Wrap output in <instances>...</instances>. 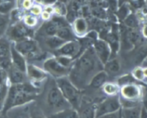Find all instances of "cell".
Instances as JSON below:
<instances>
[{
  "label": "cell",
  "instance_id": "obj_1",
  "mask_svg": "<svg viewBox=\"0 0 147 118\" xmlns=\"http://www.w3.org/2000/svg\"><path fill=\"white\" fill-rule=\"evenodd\" d=\"M103 65L95 53L93 47L82 53L70 70L69 80L78 89L86 86L88 81L102 70Z\"/></svg>",
  "mask_w": 147,
  "mask_h": 118
},
{
  "label": "cell",
  "instance_id": "obj_2",
  "mask_svg": "<svg viewBox=\"0 0 147 118\" xmlns=\"http://www.w3.org/2000/svg\"><path fill=\"white\" fill-rule=\"evenodd\" d=\"M37 93L36 88L27 83L11 85L7 94L1 114H6L11 108L29 103L36 97Z\"/></svg>",
  "mask_w": 147,
  "mask_h": 118
},
{
  "label": "cell",
  "instance_id": "obj_3",
  "mask_svg": "<svg viewBox=\"0 0 147 118\" xmlns=\"http://www.w3.org/2000/svg\"><path fill=\"white\" fill-rule=\"evenodd\" d=\"M56 84L60 89L63 97L70 104L72 108L74 109H78L81 103V94L80 90L76 88L66 76L57 79Z\"/></svg>",
  "mask_w": 147,
  "mask_h": 118
},
{
  "label": "cell",
  "instance_id": "obj_4",
  "mask_svg": "<svg viewBox=\"0 0 147 118\" xmlns=\"http://www.w3.org/2000/svg\"><path fill=\"white\" fill-rule=\"evenodd\" d=\"M46 101H47V106L50 107V109L55 112L54 114L72 108L70 104L63 97L57 84L55 86V85L52 86L49 89Z\"/></svg>",
  "mask_w": 147,
  "mask_h": 118
},
{
  "label": "cell",
  "instance_id": "obj_5",
  "mask_svg": "<svg viewBox=\"0 0 147 118\" xmlns=\"http://www.w3.org/2000/svg\"><path fill=\"white\" fill-rule=\"evenodd\" d=\"M14 48L23 56H27L30 59H38L42 57V53L39 50L37 43L31 38L24 39L14 43Z\"/></svg>",
  "mask_w": 147,
  "mask_h": 118
},
{
  "label": "cell",
  "instance_id": "obj_6",
  "mask_svg": "<svg viewBox=\"0 0 147 118\" xmlns=\"http://www.w3.org/2000/svg\"><path fill=\"white\" fill-rule=\"evenodd\" d=\"M121 106L119 95L109 96L96 106V118L118 112L121 109Z\"/></svg>",
  "mask_w": 147,
  "mask_h": 118
},
{
  "label": "cell",
  "instance_id": "obj_7",
  "mask_svg": "<svg viewBox=\"0 0 147 118\" xmlns=\"http://www.w3.org/2000/svg\"><path fill=\"white\" fill-rule=\"evenodd\" d=\"M32 34V30L23 23H16L11 26L7 31L9 38L15 42L30 38L33 35Z\"/></svg>",
  "mask_w": 147,
  "mask_h": 118
},
{
  "label": "cell",
  "instance_id": "obj_8",
  "mask_svg": "<svg viewBox=\"0 0 147 118\" xmlns=\"http://www.w3.org/2000/svg\"><path fill=\"white\" fill-rule=\"evenodd\" d=\"M43 67L46 71L57 79L65 77L70 73V69L62 66L55 58L47 59L44 63Z\"/></svg>",
  "mask_w": 147,
  "mask_h": 118
},
{
  "label": "cell",
  "instance_id": "obj_9",
  "mask_svg": "<svg viewBox=\"0 0 147 118\" xmlns=\"http://www.w3.org/2000/svg\"><path fill=\"white\" fill-rule=\"evenodd\" d=\"M57 56H66L74 60L80 56V45L79 40L67 42L59 49L56 50Z\"/></svg>",
  "mask_w": 147,
  "mask_h": 118
},
{
  "label": "cell",
  "instance_id": "obj_10",
  "mask_svg": "<svg viewBox=\"0 0 147 118\" xmlns=\"http://www.w3.org/2000/svg\"><path fill=\"white\" fill-rule=\"evenodd\" d=\"M93 48L98 58L104 66L109 61L111 56L110 46L104 40H97L93 43Z\"/></svg>",
  "mask_w": 147,
  "mask_h": 118
},
{
  "label": "cell",
  "instance_id": "obj_11",
  "mask_svg": "<svg viewBox=\"0 0 147 118\" xmlns=\"http://www.w3.org/2000/svg\"><path fill=\"white\" fill-rule=\"evenodd\" d=\"M121 94L124 100L138 102L139 98L142 96V89L134 83H129L122 86Z\"/></svg>",
  "mask_w": 147,
  "mask_h": 118
},
{
  "label": "cell",
  "instance_id": "obj_12",
  "mask_svg": "<svg viewBox=\"0 0 147 118\" xmlns=\"http://www.w3.org/2000/svg\"><path fill=\"white\" fill-rule=\"evenodd\" d=\"M10 58H11V65L22 73H26L27 64H26L25 59L22 55L20 54L14 48V43L10 45Z\"/></svg>",
  "mask_w": 147,
  "mask_h": 118
},
{
  "label": "cell",
  "instance_id": "obj_13",
  "mask_svg": "<svg viewBox=\"0 0 147 118\" xmlns=\"http://www.w3.org/2000/svg\"><path fill=\"white\" fill-rule=\"evenodd\" d=\"M5 115L8 118H30V105L24 104L11 108Z\"/></svg>",
  "mask_w": 147,
  "mask_h": 118
},
{
  "label": "cell",
  "instance_id": "obj_14",
  "mask_svg": "<svg viewBox=\"0 0 147 118\" xmlns=\"http://www.w3.org/2000/svg\"><path fill=\"white\" fill-rule=\"evenodd\" d=\"M96 105L85 102L80 104L78 108V118H96Z\"/></svg>",
  "mask_w": 147,
  "mask_h": 118
},
{
  "label": "cell",
  "instance_id": "obj_15",
  "mask_svg": "<svg viewBox=\"0 0 147 118\" xmlns=\"http://www.w3.org/2000/svg\"><path fill=\"white\" fill-rule=\"evenodd\" d=\"M8 76L11 85L21 84L25 83V73H22L11 65L8 69Z\"/></svg>",
  "mask_w": 147,
  "mask_h": 118
},
{
  "label": "cell",
  "instance_id": "obj_16",
  "mask_svg": "<svg viewBox=\"0 0 147 118\" xmlns=\"http://www.w3.org/2000/svg\"><path fill=\"white\" fill-rule=\"evenodd\" d=\"M26 73L28 77L33 81H41L46 76V73L41 69L38 68L37 66L33 65H28L27 66Z\"/></svg>",
  "mask_w": 147,
  "mask_h": 118
},
{
  "label": "cell",
  "instance_id": "obj_17",
  "mask_svg": "<svg viewBox=\"0 0 147 118\" xmlns=\"http://www.w3.org/2000/svg\"><path fill=\"white\" fill-rule=\"evenodd\" d=\"M107 79L108 74L104 71H101L92 78L90 82V86L93 89H99L106 83Z\"/></svg>",
  "mask_w": 147,
  "mask_h": 118
},
{
  "label": "cell",
  "instance_id": "obj_18",
  "mask_svg": "<svg viewBox=\"0 0 147 118\" xmlns=\"http://www.w3.org/2000/svg\"><path fill=\"white\" fill-rule=\"evenodd\" d=\"M56 36L61 40H64L66 43L76 40L74 33L70 27H62V28L58 29L56 33Z\"/></svg>",
  "mask_w": 147,
  "mask_h": 118
},
{
  "label": "cell",
  "instance_id": "obj_19",
  "mask_svg": "<svg viewBox=\"0 0 147 118\" xmlns=\"http://www.w3.org/2000/svg\"><path fill=\"white\" fill-rule=\"evenodd\" d=\"M74 32L77 35L84 36L86 34L88 24L86 20L82 17H78L74 21ZM74 33V34H75Z\"/></svg>",
  "mask_w": 147,
  "mask_h": 118
},
{
  "label": "cell",
  "instance_id": "obj_20",
  "mask_svg": "<svg viewBox=\"0 0 147 118\" xmlns=\"http://www.w3.org/2000/svg\"><path fill=\"white\" fill-rule=\"evenodd\" d=\"M142 106L131 108H123L121 109V118H140Z\"/></svg>",
  "mask_w": 147,
  "mask_h": 118
},
{
  "label": "cell",
  "instance_id": "obj_21",
  "mask_svg": "<svg viewBox=\"0 0 147 118\" xmlns=\"http://www.w3.org/2000/svg\"><path fill=\"white\" fill-rule=\"evenodd\" d=\"M105 71L107 74H115L117 73L120 71L121 64L118 59L114 58L109 60L106 64L104 65Z\"/></svg>",
  "mask_w": 147,
  "mask_h": 118
},
{
  "label": "cell",
  "instance_id": "obj_22",
  "mask_svg": "<svg viewBox=\"0 0 147 118\" xmlns=\"http://www.w3.org/2000/svg\"><path fill=\"white\" fill-rule=\"evenodd\" d=\"M65 43L66 42L57 37L56 35L47 37L45 39V43L47 44V45L50 48L53 49V50H57Z\"/></svg>",
  "mask_w": 147,
  "mask_h": 118
},
{
  "label": "cell",
  "instance_id": "obj_23",
  "mask_svg": "<svg viewBox=\"0 0 147 118\" xmlns=\"http://www.w3.org/2000/svg\"><path fill=\"white\" fill-rule=\"evenodd\" d=\"M10 56V44L7 40L0 38V57Z\"/></svg>",
  "mask_w": 147,
  "mask_h": 118
},
{
  "label": "cell",
  "instance_id": "obj_24",
  "mask_svg": "<svg viewBox=\"0 0 147 118\" xmlns=\"http://www.w3.org/2000/svg\"><path fill=\"white\" fill-rule=\"evenodd\" d=\"M103 86V92H104L106 94L109 95V96H115V95L118 94L119 86H118L117 85L112 83H106Z\"/></svg>",
  "mask_w": 147,
  "mask_h": 118
},
{
  "label": "cell",
  "instance_id": "obj_25",
  "mask_svg": "<svg viewBox=\"0 0 147 118\" xmlns=\"http://www.w3.org/2000/svg\"><path fill=\"white\" fill-rule=\"evenodd\" d=\"M57 30H58V28L56 26V24L52 21L48 22H47V24L44 25V31L48 37L56 35Z\"/></svg>",
  "mask_w": 147,
  "mask_h": 118
},
{
  "label": "cell",
  "instance_id": "obj_26",
  "mask_svg": "<svg viewBox=\"0 0 147 118\" xmlns=\"http://www.w3.org/2000/svg\"><path fill=\"white\" fill-rule=\"evenodd\" d=\"M124 23L130 29H135L139 24V21L135 14H129L124 20Z\"/></svg>",
  "mask_w": 147,
  "mask_h": 118
},
{
  "label": "cell",
  "instance_id": "obj_27",
  "mask_svg": "<svg viewBox=\"0 0 147 118\" xmlns=\"http://www.w3.org/2000/svg\"><path fill=\"white\" fill-rule=\"evenodd\" d=\"M15 2L14 1H0V14H7V13L11 11L14 7Z\"/></svg>",
  "mask_w": 147,
  "mask_h": 118
},
{
  "label": "cell",
  "instance_id": "obj_28",
  "mask_svg": "<svg viewBox=\"0 0 147 118\" xmlns=\"http://www.w3.org/2000/svg\"><path fill=\"white\" fill-rule=\"evenodd\" d=\"M9 22V17L7 14H0V33L2 35L5 33Z\"/></svg>",
  "mask_w": 147,
  "mask_h": 118
},
{
  "label": "cell",
  "instance_id": "obj_29",
  "mask_svg": "<svg viewBox=\"0 0 147 118\" xmlns=\"http://www.w3.org/2000/svg\"><path fill=\"white\" fill-rule=\"evenodd\" d=\"M30 118H46L42 112L35 105L30 106Z\"/></svg>",
  "mask_w": 147,
  "mask_h": 118
},
{
  "label": "cell",
  "instance_id": "obj_30",
  "mask_svg": "<svg viewBox=\"0 0 147 118\" xmlns=\"http://www.w3.org/2000/svg\"><path fill=\"white\" fill-rule=\"evenodd\" d=\"M55 58L59 63H60L62 66L67 68H70V66L73 64V60L70 58L66 57V56H57Z\"/></svg>",
  "mask_w": 147,
  "mask_h": 118
},
{
  "label": "cell",
  "instance_id": "obj_31",
  "mask_svg": "<svg viewBox=\"0 0 147 118\" xmlns=\"http://www.w3.org/2000/svg\"><path fill=\"white\" fill-rule=\"evenodd\" d=\"M24 24H25L27 27H34V25L37 24V19L36 18L35 16H33L32 14H28V15H26L24 18Z\"/></svg>",
  "mask_w": 147,
  "mask_h": 118
},
{
  "label": "cell",
  "instance_id": "obj_32",
  "mask_svg": "<svg viewBox=\"0 0 147 118\" xmlns=\"http://www.w3.org/2000/svg\"><path fill=\"white\" fill-rule=\"evenodd\" d=\"M129 8L126 5H123L121 7H120V9L118 11L117 14L118 17L121 19V20H124L127 17V16L129 15Z\"/></svg>",
  "mask_w": 147,
  "mask_h": 118
},
{
  "label": "cell",
  "instance_id": "obj_33",
  "mask_svg": "<svg viewBox=\"0 0 147 118\" xmlns=\"http://www.w3.org/2000/svg\"><path fill=\"white\" fill-rule=\"evenodd\" d=\"M92 14L95 16V17H98V18L103 19L106 17V12H105L104 10L103 9L102 7H96L95 8H93L92 9Z\"/></svg>",
  "mask_w": 147,
  "mask_h": 118
},
{
  "label": "cell",
  "instance_id": "obj_34",
  "mask_svg": "<svg viewBox=\"0 0 147 118\" xmlns=\"http://www.w3.org/2000/svg\"><path fill=\"white\" fill-rule=\"evenodd\" d=\"M134 76L137 80H143L146 76V72L142 68H137L134 72Z\"/></svg>",
  "mask_w": 147,
  "mask_h": 118
},
{
  "label": "cell",
  "instance_id": "obj_35",
  "mask_svg": "<svg viewBox=\"0 0 147 118\" xmlns=\"http://www.w3.org/2000/svg\"><path fill=\"white\" fill-rule=\"evenodd\" d=\"M30 11H31V14L33 16L39 15V14H41L42 12L41 7H40L39 5L32 6L31 10H30Z\"/></svg>",
  "mask_w": 147,
  "mask_h": 118
},
{
  "label": "cell",
  "instance_id": "obj_36",
  "mask_svg": "<svg viewBox=\"0 0 147 118\" xmlns=\"http://www.w3.org/2000/svg\"><path fill=\"white\" fill-rule=\"evenodd\" d=\"M99 118H121V109L118 112H114V113L109 114V115H104L103 117H100Z\"/></svg>",
  "mask_w": 147,
  "mask_h": 118
},
{
  "label": "cell",
  "instance_id": "obj_37",
  "mask_svg": "<svg viewBox=\"0 0 147 118\" xmlns=\"http://www.w3.org/2000/svg\"><path fill=\"white\" fill-rule=\"evenodd\" d=\"M140 118H147V113L145 105H142V109H141V113H140Z\"/></svg>",
  "mask_w": 147,
  "mask_h": 118
},
{
  "label": "cell",
  "instance_id": "obj_38",
  "mask_svg": "<svg viewBox=\"0 0 147 118\" xmlns=\"http://www.w3.org/2000/svg\"><path fill=\"white\" fill-rule=\"evenodd\" d=\"M22 7L26 9L31 8L32 7V1H24L22 2Z\"/></svg>",
  "mask_w": 147,
  "mask_h": 118
},
{
  "label": "cell",
  "instance_id": "obj_39",
  "mask_svg": "<svg viewBox=\"0 0 147 118\" xmlns=\"http://www.w3.org/2000/svg\"><path fill=\"white\" fill-rule=\"evenodd\" d=\"M42 18L44 19V20H48V19H50V14L47 13V12L44 11L42 13Z\"/></svg>",
  "mask_w": 147,
  "mask_h": 118
},
{
  "label": "cell",
  "instance_id": "obj_40",
  "mask_svg": "<svg viewBox=\"0 0 147 118\" xmlns=\"http://www.w3.org/2000/svg\"><path fill=\"white\" fill-rule=\"evenodd\" d=\"M0 118H8V117H7V116L5 115V114H1V115H0Z\"/></svg>",
  "mask_w": 147,
  "mask_h": 118
},
{
  "label": "cell",
  "instance_id": "obj_41",
  "mask_svg": "<svg viewBox=\"0 0 147 118\" xmlns=\"http://www.w3.org/2000/svg\"><path fill=\"white\" fill-rule=\"evenodd\" d=\"M3 35L2 34H1V33H0V38H1V36H2Z\"/></svg>",
  "mask_w": 147,
  "mask_h": 118
},
{
  "label": "cell",
  "instance_id": "obj_42",
  "mask_svg": "<svg viewBox=\"0 0 147 118\" xmlns=\"http://www.w3.org/2000/svg\"><path fill=\"white\" fill-rule=\"evenodd\" d=\"M1 68V66H0V68Z\"/></svg>",
  "mask_w": 147,
  "mask_h": 118
}]
</instances>
